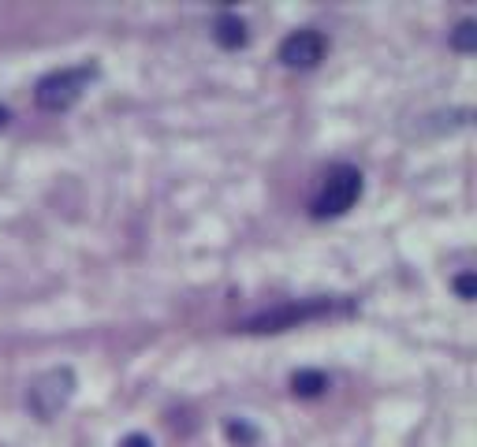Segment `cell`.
I'll list each match as a JSON object with an SVG mask.
<instances>
[{
  "label": "cell",
  "mask_w": 477,
  "mask_h": 447,
  "mask_svg": "<svg viewBox=\"0 0 477 447\" xmlns=\"http://www.w3.org/2000/svg\"><path fill=\"white\" fill-rule=\"evenodd\" d=\"M97 79V63H75V68H56L49 75L37 79L34 101L45 112H68L71 104L90 90V82Z\"/></svg>",
  "instance_id": "2"
},
{
  "label": "cell",
  "mask_w": 477,
  "mask_h": 447,
  "mask_svg": "<svg viewBox=\"0 0 477 447\" xmlns=\"http://www.w3.org/2000/svg\"><path fill=\"white\" fill-rule=\"evenodd\" d=\"M12 123V112H8V104H0V127H8Z\"/></svg>",
  "instance_id": "12"
},
{
  "label": "cell",
  "mask_w": 477,
  "mask_h": 447,
  "mask_svg": "<svg viewBox=\"0 0 477 447\" xmlns=\"http://www.w3.org/2000/svg\"><path fill=\"white\" fill-rule=\"evenodd\" d=\"M328 385H332V380L321 369H299V373H292V392L299 399H317V395L328 392Z\"/></svg>",
  "instance_id": "7"
},
{
  "label": "cell",
  "mask_w": 477,
  "mask_h": 447,
  "mask_svg": "<svg viewBox=\"0 0 477 447\" xmlns=\"http://www.w3.org/2000/svg\"><path fill=\"white\" fill-rule=\"evenodd\" d=\"M224 433H227V440L239 443V447H254L258 443V429H254L251 421H243V418H227L224 421Z\"/></svg>",
  "instance_id": "8"
},
{
  "label": "cell",
  "mask_w": 477,
  "mask_h": 447,
  "mask_svg": "<svg viewBox=\"0 0 477 447\" xmlns=\"http://www.w3.org/2000/svg\"><path fill=\"white\" fill-rule=\"evenodd\" d=\"M75 388H78L75 369L71 366H53V369L37 373L30 380V388H27V410L34 418H41V421H53L71 402Z\"/></svg>",
  "instance_id": "4"
},
{
  "label": "cell",
  "mask_w": 477,
  "mask_h": 447,
  "mask_svg": "<svg viewBox=\"0 0 477 447\" xmlns=\"http://www.w3.org/2000/svg\"><path fill=\"white\" fill-rule=\"evenodd\" d=\"M448 41H451L455 53H473L477 49V23L473 19H463V23L448 34Z\"/></svg>",
  "instance_id": "9"
},
{
  "label": "cell",
  "mask_w": 477,
  "mask_h": 447,
  "mask_svg": "<svg viewBox=\"0 0 477 447\" xmlns=\"http://www.w3.org/2000/svg\"><path fill=\"white\" fill-rule=\"evenodd\" d=\"M213 37H217L220 49H243L246 41H251V30H246L243 15L224 12V15H217V23H213Z\"/></svg>",
  "instance_id": "6"
},
{
  "label": "cell",
  "mask_w": 477,
  "mask_h": 447,
  "mask_svg": "<svg viewBox=\"0 0 477 447\" xmlns=\"http://www.w3.org/2000/svg\"><path fill=\"white\" fill-rule=\"evenodd\" d=\"M362 198V172L355 164H332L328 176L321 179L314 202H309V217L314 220H332V217H343Z\"/></svg>",
  "instance_id": "3"
},
{
  "label": "cell",
  "mask_w": 477,
  "mask_h": 447,
  "mask_svg": "<svg viewBox=\"0 0 477 447\" xmlns=\"http://www.w3.org/2000/svg\"><path fill=\"white\" fill-rule=\"evenodd\" d=\"M119 447H153V440H150L146 433H131V436H123Z\"/></svg>",
  "instance_id": "11"
},
{
  "label": "cell",
  "mask_w": 477,
  "mask_h": 447,
  "mask_svg": "<svg viewBox=\"0 0 477 447\" xmlns=\"http://www.w3.org/2000/svg\"><path fill=\"white\" fill-rule=\"evenodd\" d=\"M328 53V41L321 30H292L284 41H280V63L284 68H292V71H309V68H317V63L325 60Z\"/></svg>",
  "instance_id": "5"
},
{
  "label": "cell",
  "mask_w": 477,
  "mask_h": 447,
  "mask_svg": "<svg viewBox=\"0 0 477 447\" xmlns=\"http://www.w3.org/2000/svg\"><path fill=\"white\" fill-rule=\"evenodd\" d=\"M343 313H355V302H347V298H295V302H280L273 310L246 317L239 328L243 332H287V328H299L306 321L343 317Z\"/></svg>",
  "instance_id": "1"
},
{
  "label": "cell",
  "mask_w": 477,
  "mask_h": 447,
  "mask_svg": "<svg viewBox=\"0 0 477 447\" xmlns=\"http://www.w3.org/2000/svg\"><path fill=\"white\" fill-rule=\"evenodd\" d=\"M451 287H455V294H459L463 302H470V298L477 294V276H473V272H459V276L451 280Z\"/></svg>",
  "instance_id": "10"
}]
</instances>
